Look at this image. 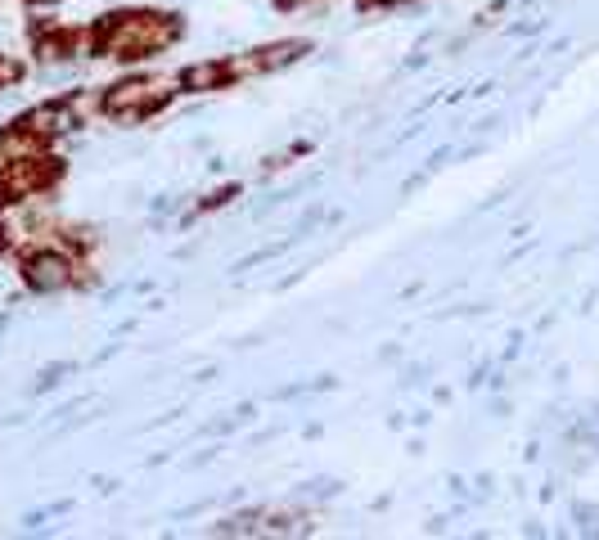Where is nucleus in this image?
I'll return each instance as SVG.
<instances>
[{
  "mask_svg": "<svg viewBox=\"0 0 599 540\" xmlns=\"http://www.w3.org/2000/svg\"><path fill=\"white\" fill-rule=\"evenodd\" d=\"M73 126H77L73 104H45V108H32L23 117V131L28 135H63V131H73Z\"/></svg>",
  "mask_w": 599,
  "mask_h": 540,
  "instance_id": "obj_2",
  "label": "nucleus"
},
{
  "mask_svg": "<svg viewBox=\"0 0 599 540\" xmlns=\"http://www.w3.org/2000/svg\"><path fill=\"white\" fill-rule=\"evenodd\" d=\"M383 5H396V0H383Z\"/></svg>",
  "mask_w": 599,
  "mask_h": 540,
  "instance_id": "obj_4",
  "label": "nucleus"
},
{
  "mask_svg": "<svg viewBox=\"0 0 599 540\" xmlns=\"http://www.w3.org/2000/svg\"><path fill=\"white\" fill-rule=\"evenodd\" d=\"M221 82H230V68L226 63H194V68H185V73H180V86L185 91H212Z\"/></svg>",
  "mask_w": 599,
  "mask_h": 540,
  "instance_id": "obj_3",
  "label": "nucleus"
},
{
  "mask_svg": "<svg viewBox=\"0 0 599 540\" xmlns=\"http://www.w3.org/2000/svg\"><path fill=\"white\" fill-rule=\"evenodd\" d=\"M73 257L68 252H59V248H36V252H28V261H23V275H28V284L36 289V293H59V289H68L77 275H73Z\"/></svg>",
  "mask_w": 599,
  "mask_h": 540,
  "instance_id": "obj_1",
  "label": "nucleus"
}]
</instances>
